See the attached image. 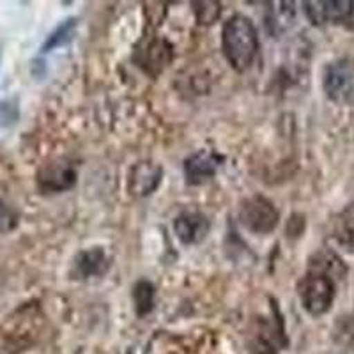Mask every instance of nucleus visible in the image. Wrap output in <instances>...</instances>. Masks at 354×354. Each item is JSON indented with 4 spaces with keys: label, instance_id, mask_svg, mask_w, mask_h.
<instances>
[{
    "label": "nucleus",
    "instance_id": "9d476101",
    "mask_svg": "<svg viewBox=\"0 0 354 354\" xmlns=\"http://www.w3.org/2000/svg\"><path fill=\"white\" fill-rule=\"evenodd\" d=\"M110 268V261L103 248H91L80 252L75 259V273L78 278H91L105 274Z\"/></svg>",
    "mask_w": 354,
    "mask_h": 354
},
{
    "label": "nucleus",
    "instance_id": "2eb2a0df",
    "mask_svg": "<svg viewBox=\"0 0 354 354\" xmlns=\"http://www.w3.org/2000/svg\"><path fill=\"white\" fill-rule=\"evenodd\" d=\"M333 337L340 346L354 351V314L338 319L335 324Z\"/></svg>",
    "mask_w": 354,
    "mask_h": 354
},
{
    "label": "nucleus",
    "instance_id": "20e7f679",
    "mask_svg": "<svg viewBox=\"0 0 354 354\" xmlns=\"http://www.w3.org/2000/svg\"><path fill=\"white\" fill-rule=\"evenodd\" d=\"M324 93L335 103H349L354 96V64L349 59H340L324 69Z\"/></svg>",
    "mask_w": 354,
    "mask_h": 354
},
{
    "label": "nucleus",
    "instance_id": "6e6552de",
    "mask_svg": "<svg viewBox=\"0 0 354 354\" xmlns=\"http://www.w3.org/2000/svg\"><path fill=\"white\" fill-rule=\"evenodd\" d=\"M163 169L151 161H140L129 172V194L135 197H147L161 185Z\"/></svg>",
    "mask_w": 354,
    "mask_h": 354
},
{
    "label": "nucleus",
    "instance_id": "9b49d317",
    "mask_svg": "<svg viewBox=\"0 0 354 354\" xmlns=\"http://www.w3.org/2000/svg\"><path fill=\"white\" fill-rule=\"evenodd\" d=\"M331 236H333L335 243H337L344 252L354 254V204L346 205V207L335 216Z\"/></svg>",
    "mask_w": 354,
    "mask_h": 354
},
{
    "label": "nucleus",
    "instance_id": "dca6fc26",
    "mask_svg": "<svg viewBox=\"0 0 354 354\" xmlns=\"http://www.w3.org/2000/svg\"><path fill=\"white\" fill-rule=\"evenodd\" d=\"M20 117V109L15 100L0 101V128H8L15 124Z\"/></svg>",
    "mask_w": 354,
    "mask_h": 354
},
{
    "label": "nucleus",
    "instance_id": "7ed1b4c3",
    "mask_svg": "<svg viewBox=\"0 0 354 354\" xmlns=\"http://www.w3.org/2000/svg\"><path fill=\"white\" fill-rule=\"evenodd\" d=\"M280 214L271 201L262 195L246 198L239 207V221L246 230L254 234H270L277 229Z\"/></svg>",
    "mask_w": 354,
    "mask_h": 354
},
{
    "label": "nucleus",
    "instance_id": "a211bd4d",
    "mask_svg": "<svg viewBox=\"0 0 354 354\" xmlns=\"http://www.w3.org/2000/svg\"><path fill=\"white\" fill-rule=\"evenodd\" d=\"M194 6H197L195 12H197L201 24H213L220 17V4L218 2H195Z\"/></svg>",
    "mask_w": 354,
    "mask_h": 354
},
{
    "label": "nucleus",
    "instance_id": "f3484780",
    "mask_svg": "<svg viewBox=\"0 0 354 354\" xmlns=\"http://www.w3.org/2000/svg\"><path fill=\"white\" fill-rule=\"evenodd\" d=\"M18 225V213L12 209L11 205L0 201V234H8L17 229Z\"/></svg>",
    "mask_w": 354,
    "mask_h": 354
},
{
    "label": "nucleus",
    "instance_id": "39448f33",
    "mask_svg": "<svg viewBox=\"0 0 354 354\" xmlns=\"http://www.w3.org/2000/svg\"><path fill=\"white\" fill-rule=\"evenodd\" d=\"M77 185V170L64 161L48 163L37 172V188L44 194H61Z\"/></svg>",
    "mask_w": 354,
    "mask_h": 354
},
{
    "label": "nucleus",
    "instance_id": "423d86ee",
    "mask_svg": "<svg viewBox=\"0 0 354 354\" xmlns=\"http://www.w3.org/2000/svg\"><path fill=\"white\" fill-rule=\"evenodd\" d=\"M305 15L315 25L340 24L353 17L354 2L349 0H324V2H303Z\"/></svg>",
    "mask_w": 354,
    "mask_h": 354
},
{
    "label": "nucleus",
    "instance_id": "ddd939ff",
    "mask_svg": "<svg viewBox=\"0 0 354 354\" xmlns=\"http://www.w3.org/2000/svg\"><path fill=\"white\" fill-rule=\"evenodd\" d=\"M133 303L138 315H147L154 306V287L145 280L135 283L133 287Z\"/></svg>",
    "mask_w": 354,
    "mask_h": 354
},
{
    "label": "nucleus",
    "instance_id": "f257e3e1",
    "mask_svg": "<svg viewBox=\"0 0 354 354\" xmlns=\"http://www.w3.org/2000/svg\"><path fill=\"white\" fill-rule=\"evenodd\" d=\"M221 46L227 62L236 71H248L259 50L257 28L254 21L243 15H234L232 18H229L221 30Z\"/></svg>",
    "mask_w": 354,
    "mask_h": 354
},
{
    "label": "nucleus",
    "instance_id": "f8f14e48",
    "mask_svg": "<svg viewBox=\"0 0 354 354\" xmlns=\"http://www.w3.org/2000/svg\"><path fill=\"white\" fill-rule=\"evenodd\" d=\"M75 28H77V20H75V18H69V20H66L64 24L59 25V27H57L55 30L46 37V41H44L43 46H41V53H48L52 52V50L59 48V46L68 43V41L73 37Z\"/></svg>",
    "mask_w": 354,
    "mask_h": 354
},
{
    "label": "nucleus",
    "instance_id": "f03ea898",
    "mask_svg": "<svg viewBox=\"0 0 354 354\" xmlns=\"http://www.w3.org/2000/svg\"><path fill=\"white\" fill-rule=\"evenodd\" d=\"M335 294H337L335 277L321 270L310 268L298 282L299 301L312 317H321L326 314L333 305Z\"/></svg>",
    "mask_w": 354,
    "mask_h": 354
},
{
    "label": "nucleus",
    "instance_id": "1a4fd4ad",
    "mask_svg": "<svg viewBox=\"0 0 354 354\" xmlns=\"http://www.w3.org/2000/svg\"><path fill=\"white\" fill-rule=\"evenodd\" d=\"M221 158L216 156L211 151H198L186 158L185 161V176L188 185H202V183L209 181L211 177L216 174L218 161Z\"/></svg>",
    "mask_w": 354,
    "mask_h": 354
},
{
    "label": "nucleus",
    "instance_id": "4468645a",
    "mask_svg": "<svg viewBox=\"0 0 354 354\" xmlns=\"http://www.w3.org/2000/svg\"><path fill=\"white\" fill-rule=\"evenodd\" d=\"M145 57H147V68L154 66L156 69H163V66H167V62L170 61V46L165 41H153L151 44H147L145 48Z\"/></svg>",
    "mask_w": 354,
    "mask_h": 354
},
{
    "label": "nucleus",
    "instance_id": "0eeeda50",
    "mask_svg": "<svg viewBox=\"0 0 354 354\" xmlns=\"http://www.w3.org/2000/svg\"><path fill=\"white\" fill-rule=\"evenodd\" d=\"M211 223L207 216L198 211H185L174 220V230L183 245H197L209 234Z\"/></svg>",
    "mask_w": 354,
    "mask_h": 354
}]
</instances>
